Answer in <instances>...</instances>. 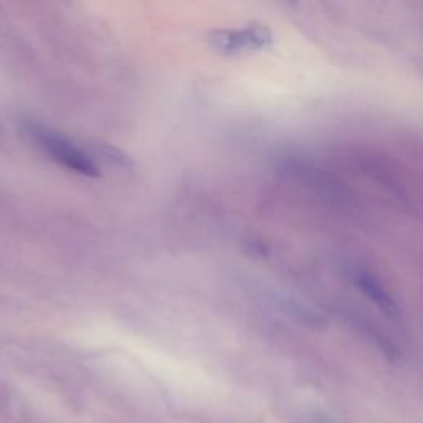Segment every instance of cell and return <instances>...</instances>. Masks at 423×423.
<instances>
[{"instance_id": "obj_4", "label": "cell", "mask_w": 423, "mask_h": 423, "mask_svg": "<svg viewBox=\"0 0 423 423\" xmlns=\"http://www.w3.org/2000/svg\"><path fill=\"white\" fill-rule=\"evenodd\" d=\"M304 423H339L333 417L323 414V412H313V414L304 417Z\"/></svg>"}, {"instance_id": "obj_3", "label": "cell", "mask_w": 423, "mask_h": 423, "mask_svg": "<svg viewBox=\"0 0 423 423\" xmlns=\"http://www.w3.org/2000/svg\"><path fill=\"white\" fill-rule=\"evenodd\" d=\"M355 284H358L360 291H363L367 298L374 303L377 308H380L385 314L395 316L397 314V304L394 298L385 291V288L377 282L375 278H372L367 273H359L355 277Z\"/></svg>"}, {"instance_id": "obj_1", "label": "cell", "mask_w": 423, "mask_h": 423, "mask_svg": "<svg viewBox=\"0 0 423 423\" xmlns=\"http://www.w3.org/2000/svg\"><path fill=\"white\" fill-rule=\"evenodd\" d=\"M28 132L33 137V141L37 142L40 149H43L55 162H58V164L66 167V169L86 177L100 176V169L96 167L93 159H90L83 151L78 149L66 137L37 124L30 126Z\"/></svg>"}, {"instance_id": "obj_2", "label": "cell", "mask_w": 423, "mask_h": 423, "mask_svg": "<svg viewBox=\"0 0 423 423\" xmlns=\"http://www.w3.org/2000/svg\"><path fill=\"white\" fill-rule=\"evenodd\" d=\"M272 32L263 25H248L240 30H220L210 35V43L223 53L255 52L272 43Z\"/></svg>"}]
</instances>
